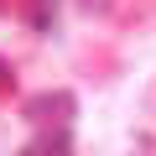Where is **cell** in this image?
Returning <instances> with one entry per match:
<instances>
[{"label": "cell", "instance_id": "cell-1", "mask_svg": "<svg viewBox=\"0 0 156 156\" xmlns=\"http://www.w3.org/2000/svg\"><path fill=\"white\" fill-rule=\"evenodd\" d=\"M47 115H57V125L73 115V94H37L31 104H26V120H42V125H52Z\"/></svg>", "mask_w": 156, "mask_h": 156}, {"label": "cell", "instance_id": "cell-2", "mask_svg": "<svg viewBox=\"0 0 156 156\" xmlns=\"http://www.w3.org/2000/svg\"><path fill=\"white\" fill-rule=\"evenodd\" d=\"M21 156H73V140H68V130H42L21 146Z\"/></svg>", "mask_w": 156, "mask_h": 156}, {"label": "cell", "instance_id": "cell-3", "mask_svg": "<svg viewBox=\"0 0 156 156\" xmlns=\"http://www.w3.org/2000/svg\"><path fill=\"white\" fill-rule=\"evenodd\" d=\"M5 89H11V68L0 62V94H5Z\"/></svg>", "mask_w": 156, "mask_h": 156}]
</instances>
